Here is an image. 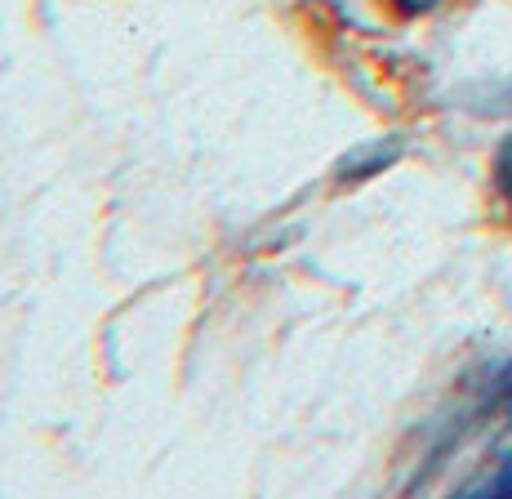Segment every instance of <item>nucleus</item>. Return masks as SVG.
Listing matches in <instances>:
<instances>
[{
  "label": "nucleus",
  "instance_id": "4",
  "mask_svg": "<svg viewBox=\"0 0 512 499\" xmlns=\"http://www.w3.org/2000/svg\"><path fill=\"white\" fill-rule=\"evenodd\" d=\"M481 495H512V455L504 464L495 468V473L486 477V486H481Z\"/></svg>",
  "mask_w": 512,
  "mask_h": 499
},
{
  "label": "nucleus",
  "instance_id": "2",
  "mask_svg": "<svg viewBox=\"0 0 512 499\" xmlns=\"http://www.w3.org/2000/svg\"><path fill=\"white\" fill-rule=\"evenodd\" d=\"M495 188H499V197L512 205V134L499 143V152H495Z\"/></svg>",
  "mask_w": 512,
  "mask_h": 499
},
{
  "label": "nucleus",
  "instance_id": "3",
  "mask_svg": "<svg viewBox=\"0 0 512 499\" xmlns=\"http://www.w3.org/2000/svg\"><path fill=\"white\" fill-rule=\"evenodd\" d=\"M486 406H490V410H495V406H512V361H508V366L495 375V384H490Z\"/></svg>",
  "mask_w": 512,
  "mask_h": 499
},
{
  "label": "nucleus",
  "instance_id": "1",
  "mask_svg": "<svg viewBox=\"0 0 512 499\" xmlns=\"http://www.w3.org/2000/svg\"><path fill=\"white\" fill-rule=\"evenodd\" d=\"M401 156V143L397 139H379V143H366V148L348 152L339 161V179L343 183H357V179H374V174H383L392 161Z\"/></svg>",
  "mask_w": 512,
  "mask_h": 499
}]
</instances>
